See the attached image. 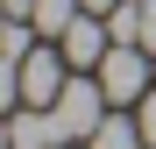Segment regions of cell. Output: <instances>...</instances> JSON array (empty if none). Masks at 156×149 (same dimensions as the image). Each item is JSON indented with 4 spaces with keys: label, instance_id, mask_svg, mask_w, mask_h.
<instances>
[{
    "label": "cell",
    "instance_id": "6da1fadb",
    "mask_svg": "<svg viewBox=\"0 0 156 149\" xmlns=\"http://www.w3.org/2000/svg\"><path fill=\"white\" fill-rule=\"evenodd\" d=\"M107 85H99V71L92 78H64V92H57V107H50V121H57V135L64 142H92V128L107 121Z\"/></svg>",
    "mask_w": 156,
    "mask_h": 149
},
{
    "label": "cell",
    "instance_id": "7a4b0ae2",
    "mask_svg": "<svg viewBox=\"0 0 156 149\" xmlns=\"http://www.w3.org/2000/svg\"><path fill=\"white\" fill-rule=\"evenodd\" d=\"M64 78H71V64H64V50H57V43H36L29 57L14 64V92H21V107H57Z\"/></svg>",
    "mask_w": 156,
    "mask_h": 149
},
{
    "label": "cell",
    "instance_id": "3957f363",
    "mask_svg": "<svg viewBox=\"0 0 156 149\" xmlns=\"http://www.w3.org/2000/svg\"><path fill=\"white\" fill-rule=\"evenodd\" d=\"M99 85H107V99L114 107H128V99H149V50L142 43H114L107 57H99Z\"/></svg>",
    "mask_w": 156,
    "mask_h": 149
},
{
    "label": "cell",
    "instance_id": "277c9868",
    "mask_svg": "<svg viewBox=\"0 0 156 149\" xmlns=\"http://www.w3.org/2000/svg\"><path fill=\"white\" fill-rule=\"evenodd\" d=\"M57 50H64V64H71V71H99V57L114 50V29H107V14H78L71 29L57 36Z\"/></svg>",
    "mask_w": 156,
    "mask_h": 149
},
{
    "label": "cell",
    "instance_id": "5b68a950",
    "mask_svg": "<svg viewBox=\"0 0 156 149\" xmlns=\"http://www.w3.org/2000/svg\"><path fill=\"white\" fill-rule=\"evenodd\" d=\"M57 121H50V107H14L7 121V149H57Z\"/></svg>",
    "mask_w": 156,
    "mask_h": 149
},
{
    "label": "cell",
    "instance_id": "8992f818",
    "mask_svg": "<svg viewBox=\"0 0 156 149\" xmlns=\"http://www.w3.org/2000/svg\"><path fill=\"white\" fill-rule=\"evenodd\" d=\"M85 149H149V142H142V121H128V114H107V121L92 128V142H85Z\"/></svg>",
    "mask_w": 156,
    "mask_h": 149
},
{
    "label": "cell",
    "instance_id": "52a82bcc",
    "mask_svg": "<svg viewBox=\"0 0 156 149\" xmlns=\"http://www.w3.org/2000/svg\"><path fill=\"white\" fill-rule=\"evenodd\" d=\"M78 14H85V0H36V7H29V21H36V29H43L50 43H57V36L71 29Z\"/></svg>",
    "mask_w": 156,
    "mask_h": 149
},
{
    "label": "cell",
    "instance_id": "ba28073f",
    "mask_svg": "<svg viewBox=\"0 0 156 149\" xmlns=\"http://www.w3.org/2000/svg\"><path fill=\"white\" fill-rule=\"evenodd\" d=\"M107 29H114V43H142V0H121L107 14Z\"/></svg>",
    "mask_w": 156,
    "mask_h": 149
},
{
    "label": "cell",
    "instance_id": "9c48e42d",
    "mask_svg": "<svg viewBox=\"0 0 156 149\" xmlns=\"http://www.w3.org/2000/svg\"><path fill=\"white\" fill-rule=\"evenodd\" d=\"M135 121H142V142L156 149V85H149V99H142V114H135Z\"/></svg>",
    "mask_w": 156,
    "mask_h": 149
},
{
    "label": "cell",
    "instance_id": "30bf717a",
    "mask_svg": "<svg viewBox=\"0 0 156 149\" xmlns=\"http://www.w3.org/2000/svg\"><path fill=\"white\" fill-rule=\"evenodd\" d=\"M142 50L156 57V0H142Z\"/></svg>",
    "mask_w": 156,
    "mask_h": 149
},
{
    "label": "cell",
    "instance_id": "8fae6325",
    "mask_svg": "<svg viewBox=\"0 0 156 149\" xmlns=\"http://www.w3.org/2000/svg\"><path fill=\"white\" fill-rule=\"evenodd\" d=\"M121 7V0H85V14H114Z\"/></svg>",
    "mask_w": 156,
    "mask_h": 149
},
{
    "label": "cell",
    "instance_id": "7c38bea8",
    "mask_svg": "<svg viewBox=\"0 0 156 149\" xmlns=\"http://www.w3.org/2000/svg\"><path fill=\"white\" fill-rule=\"evenodd\" d=\"M29 7H36V0H7V14H29Z\"/></svg>",
    "mask_w": 156,
    "mask_h": 149
},
{
    "label": "cell",
    "instance_id": "4fadbf2b",
    "mask_svg": "<svg viewBox=\"0 0 156 149\" xmlns=\"http://www.w3.org/2000/svg\"><path fill=\"white\" fill-rule=\"evenodd\" d=\"M57 149H78V142H57Z\"/></svg>",
    "mask_w": 156,
    "mask_h": 149
}]
</instances>
